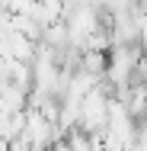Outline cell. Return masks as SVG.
Listing matches in <instances>:
<instances>
[{
  "label": "cell",
  "instance_id": "6da1fadb",
  "mask_svg": "<svg viewBox=\"0 0 147 151\" xmlns=\"http://www.w3.org/2000/svg\"><path fill=\"white\" fill-rule=\"evenodd\" d=\"M109 119V93L102 87V81L93 87L89 93H83L80 100V116H77V129H83L87 135H99L106 129Z\"/></svg>",
  "mask_w": 147,
  "mask_h": 151
},
{
  "label": "cell",
  "instance_id": "7a4b0ae2",
  "mask_svg": "<svg viewBox=\"0 0 147 151\" xmlns=\"http://www.w3.org/2000/svg\"><path fill=\"white\" fill-rule=\"evenodd\" d=\"M26 106H29V93L23 87H16V84H3L0 87V113L13 116V113H23Z\"/></svg>",
  "mask_w": 147,
  "mask_h": 151
},
{
  "label": "cell",
  "instance_id": "3957f363",
  "mask_svg": "<svg viewBox=\"0 0 147 151\" xmlns=\"http://www.w3.org/2000/svg\"><path fill=\"white\" fill-rule=\"evenodd\" d=\"M80 68H83V71H89L93 77H99V81H102V74H106V52L83 48V52H80Z\"/></svg>",
  "mask_w": 147,
  "mask_h": 151
}]
</instances>
